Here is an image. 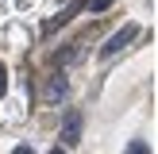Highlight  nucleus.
<instances>
[{
    "mask_svg": "<svg viewBox=\"0 0 158 154\" xmlns=\"http://www.w3.org/2000/svg\"><path fill=\"white\" fill-rule=\"evenodd\" d=\"M62 92H66V77H62V73H54V77H50V85H46V96H50V100H58Z\"/></svg>",
    "mask_w": 158,
    "mask_h": 154,
    "instance_id": "20e7f679",
    "label": "nucleus"
},
{
    "mask_svg": "<svg viewBox=\"0 0 158 154\" xmlns=\"http://www.w3.org/2000/svg\"><path fill=\"white\" fill-rule=\"evenodd\" d=\"M89 8V12H108V8H112V0H93V4H85Z\"/></svg>",
    "mask_w": 158,
    "mask_h": 154,
    "instance_id": "39448f33",
    "label": "nucleus"
},
{
    "mask_svg": "<svg viewBox=\"0 0 158 154\" xmlns=\"http://www.w3.org/2000/svg\"><path fill=\"white\" fill-rule=\"evenodd\" d=\"M85 4H89V0H73V4H69V8H62V12L54 15V19H46V23H43V31H46V35H50V31H58L62 23H69V19H73V15L81 12Z\"/></svg>",
    "mask_w": 158,
    "mask_h": 154,
    "instance_id": "7ed1b4c3",
    "label": "nucleus"
},
{
    "mask_svg": "<svg viewBox=\"0 0 158 154\" xmlns=\"http://www.w3.org/2000/svg\"><path fill=\"white\" fill-rule=\"evenodd\" d=\"M135 38H139V27H135V23H123V27L116 31L104 46H100V58H116V54H120L127 43H135Z\"/></svg>",
    "mask_w": 158,
    "mask_h": 154,
    "instance_id": "f257e3e1",
    "label": "nucleus"
},
{
    "mask_svg": "<svg viewBox=\"0 0 158 154\" xmlns=\"http://www.w3.org/2000/svg\"><path fill=\"white\" fill-rule=\"evenodd\" d=\"M12 154H35V150H31V146H15Z\"/></svg>",
    "mask_w": 158,
    "mask_h": 154,
    "instance_id": "6e6552de",
    "label": "nucleus"
},
{
    "mask_svg": "<svg viewBox=\"0 0 158 154\" xmlns=\"http://www.w3.org/2000/svg\"><path fill=\"white\" fill-rule=\"evenodd\" d=\"M50 154H66V146H54V150H50Z\"/></svg>",
    "mask_w": 158,
    "mask_h": 154,
    "instance_id": "1a4fd4ad",
    "label": "nucleus"
},
{
    "mask_svg": "<svg viewBox=\"0 0 158 154\" xmlns=\"http://www.w3.org/2000/svg\"><path fill=\"white\" fill-rule=\"evenodd\" d=\"M62 143L66 146L81 143V112H77V108H69V112L62 116Z\"/></svg>",
    "mask_w": 158,
    "mask_h": 154,
    "instance_id": "f03ea898",
    "label": "nucleus"
},
{
    "mask_svg": "<svg viewBox=\"0 0 158 154\" xmlns=\"http://www.w3.org/2000/svg\"><path fill=\"white\" fill-rule=\"evenodd\" d=\"M127 154H151V146H147V143H131Z\"/></svg>",
    "mask_w": 158,
    "mask_h": 154,
    "instance_id": "423d86ee",
    "label": "nucleus"
},
{
    "mask_svg": "<svg viewBox=\"0 0 158 154\" xmlns=\"http://www.w3.org/2000/svg\"><path fill=\"white\" fill-rule=\"evenodd\" d=\"M4 92H8V69L0 66V96H4Z\"/></svg>",
    "mask_w": 158,
    "mask_h": 154,
    "instance_id": "0eeeda50",
    "label": "nucleus"
}]
</instances>
